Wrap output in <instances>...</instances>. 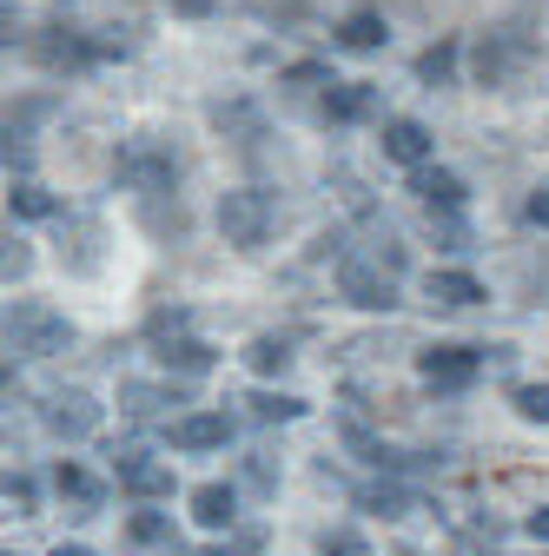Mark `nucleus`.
I'll list each match as a JSON object with an SVG mask.
<instances>
[{"instance_id": "obj_27", "label": "nucleus", "mask_w": 549, "mask_h": 556, "mask_svg": "<svg viewBox=\"0 0 549 556\" xmlns=\"http://www.w3.org/2000/svg\"><path fill=\"white\" fill-rule=\"evenodd\" d=\"M318 549H324V556H378V549H371L358 530H345V523H337V530H324V536H318Z\"/></svg>"}, {"instance_id": "obj_18", "label": "nucleus", "mask_w": 549, "mask_h": 556, "mask_svg": "<svg viewBox=\"0 0 549 556\" xmlns=\"http://www.w3.org/2000/svg\"><path fill=\"white\" fill-rule=\"evenodd\" d=\"M358 504L371 517H410V510H424V497L418 491H397V483H371V491H358Z\"/></svg>"}, {"instance_id": "obj_7", "label": "nucleus", "mask_w": 549, "mask_h": 556, "mask_svg": "<svg viewBox=\"0 0 549 556\" xmlns=\"http://www.w3.org/2000/svg\"><path fill=\"white\" fill-rule=\"evenodd\" d=\"M476 371H484V352H470V344H431V352H418V378L437 391H463V384H476Z\"/></svg>"}, {"instance_id": "obj_17", "label": "nucleus", "mask_w": 549, "mask_h": 556, "mask_svg": "<svg viewBox=\"0 0 549 556\" xmlns=\"http://www.w3.org/2000/svg\"><path fill=\"white\" fill-rule=\"evenodd\" d=\"M337 40H345L352 53H378V47L391 40V27H384V14H378V8H358V14H345Z\"/></svg>"}, {"instance_id": "obj_10", "label": "nucleus", "mask_w": 549, "mask_h": 556, "mask_svg": "<svg viewBox=\"0 0 549 556\" xmlns=\"http://www.w3.org/2000/svg\"><path fill=\"white\" fill-rule=\"evenodd\" d=\"M431 153H437V139L424 119H384V160L418 173V166H431Z\"/></svg>"}, {"instance_id": "obj_30", "label": "nucleus", "mask_w": 549, "mask_h": 556, "mask_svg": "<svg viewBox=\"0 0 549 556\" xmlns=\"http://www.w3.org/2000/svg\"><path fill=\"white\" fill-rule=\"evenodd\" d=\"M523 213H529V226H542V232H549V186H536V192L523 199Z\"/></svg>"}, {"instance_id": "obj_19", "label": "nucleus", "mask_w": 549, "mask_h": 556, "mask_svg": "<svg viewBox=\"0 0 549 556\" xmlns=\"http://www.w3.org/2000/svg\"><path fill=\"white\" fill-rule=\"evenodd\" d=\"M252 404V417H258V425H298V417L311 410L305 397H292V391H258V397H245Z\"/></svg>"}, {"instance_id": "obj_28", "label": "nucleus", "mask_w": 549, "mask_h": 556, "mask_svg": "<svg viewBox=\"0 0 549 556\" xmlns=\"http://www.w3.org/2000/svg\"><path fill=\"white\" fill-rule=\"evenodd\" d=\"M8 504H14V517H34V504H40L34 477H8Z\"/></svg>"}, {"instance_id": "obj_24", "label": "nucleus", "mask_w": 549, "mask_h": 556, "mask_svg": "<svg viewBox=\"0 0 549 556\" xmlns=\"http://www.w3.org/2000/svg\"><path fill=\"white\" fill-rule=\"evenodd\" d=\"M119 397H126V410H159V404H186V391L173 384V391H159V384H119Z\"/></svg>"}, {"instance_id": "obj_23", "label": "nucleus", "mask_w": 549, "mask_h": 556, "mask_svg": "<svg viewBox=\"0 0 549 556\" xmlns=\"http://www.w3.org/2000/svg\"><path fill=\"white\" fill-rule=\"evenodd\" d=\"M8 213H14V219H53V192H40L34 179H21V186L8 192Z\"/></svg>"}, {"instance_id": "obj_33", "label": "nucleus", "mask_w": 549, "mask_h": 556, "mask_svg": "<svg viewBox=\"0 0 549 556\" xmlns=\"http://www.w3.org/2000/svg\"><path fill=\"white\" fill-rule=\"evenodd\" d=\"M213 8H219V0H179V14H192V21H199V14H213Z\"/></svg>"}, {"instance_id": "obj_13", "label": "nucleus", "mask_w": 549, "mask_h": 556, "mask_svg": "<svg viewBox=\"0 0 549 556\" xmlns=\"http://www.w3.org/2000/svg\"><path fill=\"white\" fill-rule=\"evenodd\" d=\"M192 523L232 530L239 523V491H232V483H199V491H192Z\"/></svg>"}, {"instance_id": "obj_14", "label": "nucleus", "mask_w": 549, "mask_h": 556, "mask_svg": "<svg viewBox=\"0 0 549 556\" xmlns=\"http://www.w3.org/2000/svg\"><path fill=\"white\" fill-rule=\"evenodd\" d=\"M324 113H331L337 126L371 119V113H378V87H371V80H337V87L324 93Z\"/></svg>"}, {"instance_id": "obj_12", "label": "nucleus", "mask_w": 549, "mask_h": 556, "mask_svg": "<svg viewBox=\"0 0 549 556\" xmlns=\"http://www.w3.org/2000/svg\"><path fill=\"white\" fill-rule=\"evenodd\" d=\"M410 192H418L431 213H457V205L470 199V186L457 173H444V166H418V173H410Z\"/></svg>"}, {"instance_id": "obj_22", "label": "nucleus", "mask_w": 549, "mask_h": 556, "mask_svg": "<svg viewBox=\"0 0 549 556\" xmlns=\"http://www.w3.org/2000/svg\"><path fill=\"white\" fill-rule=\"evenodd\" d=\"M245 365H252L258 378H271V371L292 365V344H285V338H252V344H245Z\"/></svg>"}, {"instance_id": "obj_11", "label": "nucleus", "mask_w": 549, "mask_h": 556, "mask_svg": "<svg viewBox=\"0 0 549 556\" xmlns=\"http://www.w3.org/2000/svg\"><path fill=\"white\" fill-rule=\"evenodd\" d=\"M226 438H232V417L226 410H192V417H179V425H166L173 451H219Z\"/></svg>"}, {"instance_id": "obj_8", "label": "nucleus", "mask_w": 549, "mask_h": 556, "mask_svg": "<svg viewBox=\"0 0 549 556\" xmlns=\"http://www.w3.org/2000/svg\"><path fill=\"white\" fill-rule=\"evenodd\" d=\"M40 425H47L53 438H66V444H80V438L100 431V404H93L87 391H53V397L40 404Z\"/></svg>"}, {"instance_id": "obj_16", "label": "nucleus", "mask_w": 549, "mask_h": 556, "mask_svg": "<svg viewBox=\"0 0 549 556\" xmlns=\"http://www.w3.org/2000/svg\"><path fill=\"white\" fill-rule=\"evenodd\" d=\"M424 292H431L437 305H457V312L490 299V292H484V278H470V271H431V278H424Z\"/></svg>"}, {"instance_id": "obj_1", "label": "nucleus", "mask_w": 549, "mask_h": 556, "mask_svg": "<svg viewBox=\"0 0 549 556\" xmlns=\"http://www.w3.org/2000/svg\"><path fill=\"white\" fill-rule=\"evenodd\" d=\"M536 66H542V47L529 34H516V27H497V34H484V40L470 47L476 87H497V93H510L523 74H536Z\"/></svg>"}, {"instance_id": "obj_9", "label": "nucleus", "mask_w": 549, "mask_h": 556, "mask_svg": "<svg viewBox=\"0 0 549 556\" xmlns=\"http://www.w3.org/2000/svg\"><path fill=\"white\" fill-rule=\"evenodd\" d=\"M119 491H132L140 504H153V497H173V464H159V457H140V451H119Z\"/></svg>"}, {"instance_id": "obj_4", "label": "nucleus", "mask_w": 549, "mask_h": 556, "mask_svg": "<svg viewBox=\"0 0 549 556\" xmlns=\"http://www.w3.org/2000/svg\"><path fill=\"white\" fill-rule=\"evenodd\" d=\"M27 53L40 60V66H66V74H74V66H93V60H113V53H126L119 40H87V34H74V27H40L34 40H27Z\"/></svg>"}, {"instance_id": "obj_2", "label": "nucleus", "mask_w": 549, "mask_h": 556, "mask_svg": "<svg viewBox=\"0 0 549 556\" xmlns=\"http://www.w3.org/2000/svg\"><path fill=\"white\" fill-rule=\"evenodd\" d=\"M219 232H226V245L258 252L271 232H279V192H265V186H232V192H219Z\"/></svg>"}, {"instance_id": "obj_32", "label": "nucleus", "mask_w": 549, "mask_h": 556, "mask_svg": "<svg viewBox=\"0 0 549 556\" xmlns=\"http://www.w3.org/2000/svg\"><path fill=\"white\" fill-rule=\"evenodd\" d=\"M523 530H529L536 543H549V504H542V510H529V517H523Z\"/></svg>"}, {"instance_id": "obj_3", "label": "nucleus", "mask_w": 549, "mask_h": 556, "mask_svg": "<svg viewBox=\"0 0 549 556\" xmlns=\"http://www.w3.org/2000/svg\"><path fill=\"white\" fill-rule=\"evenodd\" d=\"M66 344H74V325H66L53 305H40V299L8 305V352H21V358H53V352H66Z\"/></svg>"}, {"instance_id": "obj_15", "label": "nucleus", "mask_w": 549, "mask_h": 556, "mask_svg": "<svg viewBox=\"0 0 549 556\" xmlns=\"http://www.w3.org/2000/svg\"><path fill=\"white\" fill-rule=\"evenodd\" d=\"M159 365L179 371V378H199V371H213V365H219V352H213L205 338H166V344H159Z\"/></svg>"}, {"instance_id": "obj_6", "label": "nucleus", "mask_w": 549, "mask_h": 556, "mask_svg": "<svg viewBox=\"0 0 549 556\" xmlns=\"http://www.w3.org/2000/svg\"><path fill=\"white\" fill-rule=\"evenodd\" d=\"M337 292H345L358 312H391L397 305V271L378 258H345V265H337Z\"/></svg>"}, {"instance_id": "obj_20", "label": "nucleus", "mask_w": 549, "mask_h": 556, "mask_svg": "<svg viewBox=\"0 0 549 556\" xmlns=\"http://www.w3.org/2000/svg\"><path fill=\"white\" fill-rule=\"evenodd\" d=\"M53 483H60V497H74V504H87V510H100V504H106V483H100V477H87L80 464H60V470H53Z\"/></svg>"}, {"instance_id": "obj_26", "label": "nucleus", "mask_w": 549, "mask_h": 556, "mask_svg": "<svg viewBox=\"0 0 549 556\" xmlns=\"http://www.w3.org/2000/svg\"><path fill=\"white\" fill-rule=\"evenodd\" d=\"M510 404H516L523 425H549V384H516V391H510Z\"/></svg>"}, {"instance_id": "obj_31", "label": "nucleus", "mask_w": 549, "mask_h": 556, "mask_svg": "<svg viewBox=\"0 0 549 556\" xmlns=\"http://www.w3.org/2000/svg\"><path fill=\"white\" fill-rule=\"evenodd\" d=\"M27 265H34V252L14 239V245H8V278H27Z\"/></svg>"}, {"instance_id": "obj_5", "label": "nucleus", "mask_w": 549, "mask_h": 556, "mask_svg": "<svg viewBox=\"0 0 549 556\" xmlns=\"http://www.w3.org/2000/svg\"><path fill=\"white\" fill-rule=\"evenodd\" d=\"M113 179L132 186V192H173L179 186V160L166 147H153V139H132V147L113 160Z\"/></svg>"}, {"instance_id": "obj_25", "label": "nucleus", "mask_w": 549, "mask_h": 556, "mask_svg": "<svg viewBox=\"0 0 549 556\" xmlns=\"http://www.w3.org/2000/svg\"><path fill=\"white\" fill-rule=\"evenodd\" d=\"M126 536H132V543H179V536H173V517H159V510H132Z\"/></svg>"}, {"instance_id": "obj_34", "label": "nucleus", "mask_w": 549, "mask_h": 556, "mask_svg": "<svg viewBox=\"0 0 549 556\" xmlns=\"http://www.w3.org/2000/svg\"><path fill=\"white\" fill-rule=\"evenodd\" d=\"M53 556H100V549H87V543H60Z\"/></svg>"}, {"instance_id": "obj_29", "label": "nucleus", "mask_w": 549, "mask_h": 556, "mask_svg": "<svg viewBox=\"0 0 549 556\" xmlns=\"http://www.w3.org/2000/svg\"><path fill=\"white\" fill-rule=\"evenodd\" d=\"M258 543H265V530H245L239 543H213V549H199V556H252Z\"/></svg>"}, {"instance_id": "obj_21", "label": "nucleus", "mask_w": 549, "mask_h": 556, "mask_svg": "<svg viewBox=\"0 0 549 556\" xmlns=\"http://www.w3.org/2000/svg\"><path fill=\"white\" fill-rule=\"evenodd\" d=\"M457 60H463V47H457V40H437V47H424V53H418V80H424V87H450Z\"/></svg>"}, {"instance_id": "obj_35", "label": "nucleus", "mask_w": 549, "mask_h": 556, "mask_svg": "<svg viewBox=\"0 0 549 556\" xmlns=\"http://www.w3.org/2000/svg\"><path fill=\"white\" fill-rule=\"evenodd\" d=\"M8 556H14V549H8Z\"/></svg>"}]
</instances>
